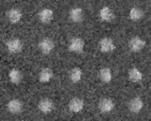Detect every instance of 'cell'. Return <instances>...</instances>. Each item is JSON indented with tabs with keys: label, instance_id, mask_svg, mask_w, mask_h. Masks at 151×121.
I'll return each mask as SVG.
<instances>
[{
	"label": "cell",
	"instance_id": "1",
	"mask_svg": "<svg viewBox=\"0 0 151 121\" xmlns=\"http://www.w3.org/2000/svg\"><path fill=\"white\" fill-rule=\"evenodd\" d=\"M6 48L9 53L11 54H17L20 53L23 48H24V44L23 42L19 39V38H11L8 41H6Z\"/></svg>",
	"mask_w": 151,
	"mask_h": 121
},
{
	"label": "cell",
	"instance_id": "2",
	"mask_svg": "<svg viewBox=\"0 0 151 121\" xmlns=\"http://www.w3.org/2000/svg\"><path fill=\"white\" fill-rule=\"evenodd\" d=\"M38 48L44 55H49L55 49V42L49 37H45L40 41V43L38 44Z\"/></svg>",
	"mask_w": 151,
	"mask_h": 121
},
{
	"label": "cell",
	"instance_id": "3",
	"mask_svg": "<svg viewBox=\"0 0 151 121\" xmlns=\"http://www.w3.org/2000/svg\"><path fill=\"white\" fill-rule=\"evenodd\" d=\"M99 111L104 115L111 114L115 109V103L110 97H102L98 103Z\"/></svg>",
	"mask_w": 151,
	"mask_h": 121
},
{
	"label": "cell",
	"instance_id": "4",
	"mask_svg": "<svg viewBox=\"0 0 151 121\" xmlns=\"http://www.w3.org/2000/svg\"><path fill=\"white\" fill-rule=\"evenodd\" d=\"M99 48H100V51L102 53L109 54L114 51L115 44L110 37H103L100 42H99Z\"/></svg>",
	"mask_w": 151,
	"mask_h": 121
},
{
	"label": "cell",
	"instance_id": "5",
	"mask_svg": "<svg viewBox=\"0 0 151 121\" xmlns=\"http://www.w3.org/2000/svg\"><path fill=\"white\" fill-rule=\"evenodd\" d=\"M38 109H39V111L41 112L42 114L49 115L54 111L55 104L50 99L45 97V99H42L39 101V103H38Z\"/></svg>",
	"mask_w": 151,
	"mask_h": 121
},
{
	"label": "cell",
	"instance_id": "6",
	"mask_svg": "<svg viewBox=\"0 0 151 121\" xmlns=\"http://www.w3.org/2000/svg\"><path fill=\"white\" fill-rule=\"evenodd\" d=\"M127 108H129L131 114L137 115L143 110L144 101L140 97H132L129 103H127Z\"/></svg>",
	"mask_w": 151,
	"mask_h": 121
},
{
	"label": "cell",
	"instance_id": "7",
	"mask_svg": "<svg viewBox=\"0 0 151 121\" xmlns=\"http://www.w3.org/2000/svg\"><path fill=\"white\" fill-rule=\"evenodd\" d=\"M84 46H85V42L82 38L74 37L71 40L68 45V50L73 53H81L84 50Z\"/></svg>",
	"mask_w": 151,
	"mask_h": 121
},
{
	"label": "cell",
	"instance_id": "8",
	"mask_svg": "<svg viewBox=\"0 0 151 121\" xmlns=\"http://www.w3.org/2000/svg\"><path fill=\"white\" fill-rule=\"evenodd\" d=\"M145 46V41L139 36H134L130 38L129 42V48L132 52L137 53L144 49Z\"/></svg>",
	"mask_w": 151,
	"mask_h": 121
},
{
	"label": "cell",
	"instance_id": "9",
	"mask_svg": "<svg viewBox=\"0 0 151 121\" xmlns=\"http://www.w3.org/2000/svg\"><path fill=\"white\" fill-rule=\"evenodd\" d=\"M23 109H24V105L22 103V101L17 99H13L12 100H9L7 104V110L12 115L21 114L23 112Z\"/></svg>",
	"mask_w": 151,
	"mask_h": 121
},
{
	"label": "cell",
	"instance_id": "10",
	"mask_svg": "<svg viewBox=\"0 0 151 121\" xmlns=\"http://www.w3.org/2000/svg\"><path fill=\"white\" fill-rule=\"evenodd\" d=\"M23 16L22 12L17 8H12L6 12V17L11 24H17L21 21Z\"/></svg>",
	"mask_w": 151,
	"mask_h": 121
},
{
	"label": "cell",
	"instance_id": "11",
	"mask_svg": "<svg viewBox=\"0 0 151 121\" xmlns=\"http://www.w3.org/2000/svg\"><path fill=\"white\" fill-rule=\"evenodd\" d=\"M69 17L72 22L79 24L84 21L85 18V12L83 11V9L78 8V7H75L73 9H71V11L69 12Z\"/></svg>",
	"mask_w": 151,
	"mask_h": 121
},
{
	"label": "cell",
	"instance_id": "12",
	"mask_svg": "<svg viewBox=\"0 0 151 121\" xmlns=\"http://www.w3.org/2000/svg\"><path fill=\"white\" fill-rule=\"evenodd\" d=\"M99 17L103 22L111 23L115 19V13L110 7L104 6L99 11Z\"/></svg>",
	"mask_w": 151,
	"mask_h": 121
},
{
	"label": "cell",
	"instance_id": "13",
	"mask_svg": "<svg viewBox=\"0 0 151 121\" xmlns=\"http://www.w3.org/2000/svg\"><path fill=\"white\" fill-rule=\"evenodd\" d=\"M68 108L72 113L78 114L84 108V100L80 97H74L69 101Z\"/></svg>",
	"mask_w": 151,
	"mask_h": 121
},
{
	"label": "cell",
	"instance_id": "14",
	"mask_svg": "<svg viewBox=\"0 0 151 121\" xmlns=\"http://www.w3.org/2000/svg\"><path fill=\"white\" fill-rule=\"evenodd\" d=\"M54 17V12L49 8H45L38 13V18L41 23L42 24H49V23L53 20Z\"/></svg>",
	"mask_w": 151,
	"mask_h": 121
},
{
	"label": "cell",
	"instance_id": "15",
	"mask_svg": "<svg viewBox=\"0 0 151 121\" xmlns=\"http://www.w3.org/2000/svg\"><path fill=\"white\" fill-rule=\"evenodd\" d=\"M9 79L14 85H19L24 80V74L17 68H12L9 73Z\"/></svg>",
	"mask_w": 151,
	"mask_h": 121
},
{
	"label": "cell",
	"instance_id": "16",
	"mask_svg": "<svg viewBox=\"0 0 151 121\" xmlns=\"http://www.w3.org/2000/svg\"><path fill=\"white\" fill-rule=\"evenodd\" d=\"M127 76H129V80L132 82H140L143 80L144 74L140 71L139 68H137L135 66L129 68V73H127Z\"/></svg>",
	"mask_w": 151,
	"mask_h": 121
},
{
	"label": "cell",
	"instance_id": "17",
	"mask_svg": "<svg viewBox=\"0 0 151 121\" xmlns=\"http://www.w3.org/2000/svg\"><path fill=\"white\" fill-rule=\"evenodd\" d=\"M53 77H54V73L51 68L48 67L42 68L39 74V81L42 83H47L53 79Z\"/></svg>",
	"mask_w": 151,
	"mask_h": 121
},
{
	"label": "cell",
	"instance_id": "18",
	"mask_svg": "<svg viewBox=\"0 0 151 121\" xmlns=\"http://www.w3.org/2000/svg\"><path fill=\"white\" fill-rule=\"evenodd\" d=\"M98 78L103 83H110L112 80L111 70L109 67H102L98 71Z\"/></svg>",
	"mask_w": 151,
	"mask_h": 121
},
{
	"label": "cell",
	"instance_id": "19",
	"mask_svg": "<svg viewBox=\"0 0 151 121\" xmlns=\"http://www.w3.org/2000/svg\"><path fill=\"white\" fill-rule=\"evenodd\" d=\"M82 76H83V72L81 70V68H79V67L72 68L70 73H69V79L73 83L79 82L80 81H81Z\"/></svg>",
	"mask_w": 151,
	"mask_h": 121
},
{
	"label": "cell",
	"instance_id": "20",
	"mask_svg": "<svg viewBox=\"0 0 151 121\" xmlns=\"http://www.w3.org/2000/svg\"><path fill=\"white\" fill-rule=\"evenodd\" d=\"M145 16V12L140 7H132L129 11V18L132 21H139Z\"/></svg>",
	"mask_w": 151,
	"mask_h": 121
}]
</instances>
